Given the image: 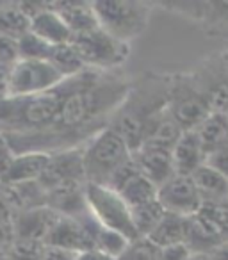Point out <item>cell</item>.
<instances>
[{
  "instance_id": "obj_1",
  "label": "cell",
  "mask_w": 228,
  "mask_h": 260,
  "mask_svg": "<svg viewBox=\"0 0 228 260\" xmlns=\"http://www.w3.org/2000/svg\"><path fill=\"white\" fill-rule=\"evenodd\" d=\"M171 75L145 73L132 80L127 96L114 111L109 126L125 139L132 152L143 145L152 123L168 109Z\"/></svg>"
},
{
  "instance_id": "obj_2",
  "label": "cell",
  "mask_w": 228,
  "mask_h": 260,
  "mask_svg": "<svg viewBox=\"0 0 228 260\" xmlns=\"http://www.w3.org/2000/svg\"><path fill=\"white\" fill-rule=\"evenodd\" d=\"M132 157V150L112 126H104L82 146L86 184L109 185L112 175Z\"/></svg>"
},
{
  "instance_id": "obj_3",
  "label": "cell",
  "mask_w": 228,
  "mask_h": 260,
  "mask_svg": "<svg viewBox=\"0 0 228 260\" xmlns=\"http://www.w3.org/2000/svg\"><path fill=\"white\" fill-rule=\"evenodd\" d=\"M93 9L100 29L127 45L146 32L152 16V4L138 0H96Z\"/></svg>"
},
{
  "instance_id": "obj_4",
  "label": "cell",
  "mask_w": 228,
  "mask_h": 260,
  "mask_svg": "<svg viewBox=\"0 0 228 260\" xmlns=\"http://www.w3.org/2000/svg\"><path fill=\"white\" fill-rule=\"evenodd\" d=\"M70 43L84 66L93 72H118V68H121L131 57V45L109 36L100 27L72 36Z\"/></svg>"
},
{
  "instance_id": "obj_5",
  "label": "cell",
  "mask_w": 228,
  "mask_h": 260,
  "mask_svg": "<svg viewBox=\"0 0 228 260\" xmlns=\"http://www.w3.org/2000/svg\"><path fill=\"white\" fill-rule=\"evenodd\" d=\"M168 111L184 132L196 130L210 114L209 104L191 72L171 75Z\"/></svg>"
},
{
  "instance_id": "obj_6",
  "label": "cell",
  "mask_w": 228,
  "mask_h": 260,
  "mask_svg": "<svg viewBox=\"0 0 228 260\" xmlns=\"http://www.w3.org/2000/svg\"><path fill=\"white\" fill-rule=\"evenodd\" d=\"M86 202L87 210L100 226L118 232L128 241L139 239L132 224L131 209L123 202L120 192L107 185L86 184Z\"/></svg>"
},
{
  "instance_id": "obj_7",
  "label": "cell",
  "mask_w": 228,
  "mask_h": 260,
  "mask_svg": "<svg viewBox=\"0 0 228 260\" xmlns=\"http://www.w3.org/2000/svg\"><path fill=\"white\" fill-rule=\"evenodd\" d=\"M62 75L50 64L41 59H18L9 70L8 96L20 98L40 94L50 91L62 82Z\"/></svg>"
},
{
  "instance_id": "obj_8",
  "label": "cell",
  "mask_w": 228,
  "mask_h": 260,
  "mask_svg": "<svg viewBox=\"0 0 228 260\" xmlns=\"http://www.w3.org/2000/svg\"><path fill=\"white\" fill-rule=\"evenodd\" d=\"M191 73L210 112L228 116V66L223 52L205 57Z\"/></svg>"
},
{
  "instance_id": "obj_9",
  "label": "cell",
  "mask_w": 228,
  "mask_h": 260,
  "mask_svg": "<svg viewBox=\"0 0 228 260\" xmlns=\"http://www.w3.org/2000/svg\"><path fill=\"white\" fill-rule=\"evenodd\" d=\"M157 200L166 212L182 217L194 216L203 205L192 177L187 175H173L170 180L164 182L159 187Z\"/></svg>"
},
{
  "instance_id": "obj_10",
  "label": "cell",
  "mask_w": 228,
  "mask_h": 260,
  "mask_svg": "<svg viewBox=\"0 0 228 260\" xmlns=\"http://www.w3.org/2000/svg\"><path fill=\"white\" fill-rule=\"evenodd\" d=\"M166 9L198 23L210 36L228 34V0L216 2H164Z\"/></svg>"
},
{
  "instance_id": "obj_11",
  "label": "cell",
  "mask_w": 228,
  "mask_h": 260,
  "mask_svg": "<svg viewBox=\"0 0 228 260\" xmlns=\"http://www.w3.org/2000/svg\"><path fill=\"white\" fill-rule=\"evenodd\" d=\"M23 8L30 16V30L36 38L50 47L66 45L72 41V30L50 6V2H23Z\"/></svg>"
},
{
  "instance_id": "obj_12",
  "label": "cell",
  "mask_w": 228,
  "mask_h": 260,
  "mask_svg": "<svg viewBox=\"0 0 228 260\" xmlns=\"http://www.w3.org/2000/svg\"><path fill=\"white\" fill-rule=\"evenodd\" d=\"M40 184L43 185L45 191H52L55 187L70 184H86L82 148L52 153L40 178Z\"/></svg>"
},
{
  "instance_id": "obj_13",
  "label": "cell",
  "mask_w": 228,
  "mask_h": 260,
  "mask_svg": "<svg viewBox=\"0 0 228 260\" xmlns=\"http://www.w3.org/2000/svg\"><path fill=\"white\" fill-rule=\"evenodd\" d=\"M57 219L59 216L55 212H52L47 205L16 212L15 219H13L15 237L45 242Z\"/></svg>"
},
{
  "instance_id": "obj_14",
  "label": "cell",
  "mask_w": 228,
  "mask_h": 260,
  "mask_svg": "<svg viewBox=\"0 0 228 260\" xmlns=\"http://www.w3.org/2000/svg\"><path fill=\"white\" fill-rule=\"evenodd\" d=\"M224 239L214 221L207 217L202 210L194 214V216L187 217V226H185V241L184 244L189 248L191 253H198V255H207L214 248L223 244Z\"/></svg>"
},
{
  "instance_id": "obj_15",
  "label": "cell",
  "mask_w": 228,
  "mask_h": 260,
  "mask_svg": "<svg viewBox=\"0 0 228 260\" xmlns=\"http://www.w3.org/2000/svg\"><path fill=\"white\" fill-rule=\"evenodd\" d=\"M132 157H134V162L138 166L139 173L145 175L157 187H160L164 182H168L175 175L170 150L141 146L136 152H132Z\"/></svg>"
},
{
  "instance_id": "obj_16",
  "label": "cell",
  "mask_w": 228,
  "mask_h": 260,
  "mask_svg": "<svg viewBox=\"0 0 228 260\" xmlns=\"http://www.w3.org/2000/svg\"><path fill=\"white\" fill-rule=\"evenodd\" d=\"M205 152L196 134V130H185L171 148V160H173L175 175H187L191 177L200 166L205 164Z\"/></svg>"
},
{
  "instance_id": "obj_17",
  "label": "cell",
  "mask_w": 228,
  "mask_h": 260,
  "mask_svg": "<svg viewBox=\"0 0 228 260\" xmlns=\"http://www.w3.org/2000/svg\"><path fill=\"white\" fill-rule=\"evenodd\" d=\"M50 155L41 152H27V153H16L13 157V162L6 173L4 180L0 184L16 185L25 184V182H38L47 168Z\"/></svg>"
},
{
  "instance_id": "obj_18",
  "label": "cell",
  "mask_w": 228,
  "mask_h": 260,
  "mask_svg": "<svg viewBox=\"0 0 228 260\" xmlns=\"http://www.w3.org/2000/svg\"><path fill=\"white\" fill-rule=\"evenodd\" d=\"M50 6L59 13L72 36L89 32L98 29V18L93 9V2H50Z\"/></svg>"
},
{
  "instance_id": "obj_19",
  "label": "cell",
  "mask_w": 228,
  "mask_h": 260,
  "mask_svg": "<svg viewBox=\"0 0 228 260\" xmlns=\"http://www.w3.org/2000/svg\"><path fill=\"white\" fill-rule=\"evenodd\" d=\"M191 177L203 203H219L228 200V178L212 166L203 164Z\"/></svg>"
},
{
  "instance_id": "obj_20",
  "label": "cell",
  "mask_w": 228,
  "mask_h": 260,
  "mask_svg": "<svg viewBox=\"0 0 228 260\" xmlns=\"http://www.w3.org/2000/svg\"><path fill=\"white\" fill-rule=\"evenodd\" d=\"M205 157L228 145V116L210 112L207 119L196 128ZM207 160V159H205Z\"/></svg>"
},
{
  "instance_id": "obj_21",
  "label": "cell",
  "mask_w": 228,
  "mask_h": 260,
  "mask_svg": "<svg viewBox=\"0 0 228 260\" xmlns=\"http://www.w3.org/2000/svg\"><path fill=\"white\" fill-rule=\"evenodd\" d=\"M30 30V16L23 2H0V34L18 41Z\"/></svg>"
},
{
  "instance_id": "obj_22",
  "label": "cell",
  "mask_w": 228,
  "mask_h": 260,
  "mask_svg": "<svg viewBox=\"0 0 228 260\" xmlns=\"http://www.w3.org/2000/svg\"><path fill=\"white\" fill-rule=\"evenodd\" d=\"M185 226H187V217L177 216V214L166 212V216L160 219V223L153 228L148 235L150 242L157 248H168V246L184 244L185 241Z\"/></svg>"
},
{
  "instance_id": "obj_23",
  "label": "cell",
  "mask_w": 228,
  "mask_h": 260,
  "mask_svg": "<svg viewBox=\"0 0 228 260\" xmlns=\"http://www.w3.org/2000/svg\"><path fill=\"white\" fill-rule=\"evenodd\" d=\"M120 196L123 198V202L128 205V209H136V207L146 205V203H152L157 200V187L153 182H150L145 175L138 173L120 189Z\"/></svg>"
},
{
  "instance_id": "obj_24",
  "label": "cell",
  "mask_w": 228,
  "mask_h": 260,
  "mask_svg": "<svg viewBox=\"0 0 228 260\" xmlns=\"http://www.w3.org/2000/svg\"><path fill=\"white\" fill-rule=\"evenodd\" d=\"M48 62L61 73L62 79H72V77L80 75V73H84L87 70L84 66V62L80 61L75 48L72 47V43L52 47L50 55H48Z\"/></svg>"
},
{
  "instance_id": "obj_25",
  "label": "cell",
  "mask_w": 228,
  "mask_h": 260,
  "mask_svg": "<svg viewBox=\"0 0 228 260\" xmlns=\"http://www.w3.org/2000/svg\"><path fill=\"white\" fill-rule=\"evenodd\" d=\"M131 216H132V224H134V230H136V234H138V237H148L153 232V228L160 223V219L166 216V210L162 209L159 200H155V202H152V203H146V205L131 209Z\"/></svg>"
},
{
  "instance_id": "obj_26",
  "label": "cell",
  "mask_w": 228,
  "mask_h": 260,
  "mask_svg": "<svg viewBox=\"0 0 228 260\" xmlns=\"http://www.w3.org/2000/svg\"><path fill=\"white\" fill-rule=\"evenodd\" d=\"M131 242L132 241H128V239L123 237L121 234L112 232L104 226L98 228L96 235H94V249H98L100 253H104V255L111 256V258H114V260L128 248Z\"/></svg>"
},
{
  "instance_id": "obj_27",
  "label": "cell",
  "mask_w": 228,
  "mask_h": 260,
  "mask_svg": "<svg viewBox=\"0 0 228 260\" xmlns=\"http://www.w3.org/2000/svg\"><path fill=\"white\" fill-rule=\"evenodd\" d=\"M52 47L36 38L32 32H27L18 40V59H41L48 61Z\"/></svg>"
},
{
  "instance_id": "obj_28",
  "label": "cell",
  "mask_w": 228,
  "mask_h": 260,
  "mask_svg": "<svg viewBox=\"0 0 228 260\" xmlns=\"http://www.w3.org/2000/svg\"><path fill=\"white\" fill-rule=\"evenodd\" d=\"M43 251L45 242L15 237L8 251V256L13 260H43Z\"/></svg>"
},
{
  "instance_id": "obj_29",
  "label": "cell",
  "mask_w": 228,
  "mask_h": 260,
  "mask_svg": "<svg viewBox=\"0 0 228 260\" xmlns=\"http://www.w3.org/2000/svg\"><path fill=\"white\" fill-rule=\"evenodd\" d=\"M159 248L153 246L148 239L139 237L128 244V248L116 260H157Z\"/></svg>"
},
{
  "instance_id": "obj_30",
  "label": "cell",
  "mask_w": 228,
  "mask_h": 260,
  "mask_svg": "<svg viewBox=\"0 0 228 260\" xmlns=\"http://www.w3.org/2000/svg\"><path fill=\"white\" fill-rule=\"evenodd\" d=\"M200 210L214 221L217 230L223 235L224 242H228V200L219 203H203Z\"/></svg>"
},
{
  "instance_id": "obj_31",
  "label": "cell",
  "mask_w": 228,
  "mask_h": 260,
  "mask_svg": "<svg viewBox=\"0 0 228 260\" xmlns=\"http://www.w3.org/2000/svg\"><path fill=\"white\" fill-rule=\"evenodd\" d=\"M18 61V41L0 34V66H13Z\"/></svg>"
},
{
  "instance_id": "obj_32",
  "label": "cell",
  "mask_w": 228,
  "mask_h": 260,
  "mask_svg": "<svg viewBox=\"0 0 228 260\" xmlns=\"http://www.w3.org/2000/svg\"><path fill=\"white\" fill-rule=\"evenodd\" d=\"M191 256V251L185 244H175L168 248H159L157 260H187Z\"/></svg>"
},
{
  "instance_id": "obj_33",
  "label": "cell",
  "mask_w": 228,
  "mask_h": 260,
  "mask_svg": "<svg viewBox=\"0 0 228 260\" xmlns=\"http://www.w3.org/2000/svg\"><path fill=\"white\" fill-rule=\"evenodd\" d=\"M205 164L212 166L214 170H217L219 173H223L224 177L228 178V145L223 146L221 150H217V152L210 153V155L207 157Z\"/></svg>"
},
{
  "instance_id": "obj_34",
  "label": "cell",
  "mask_w": 228,
  "mask_h": 260,
  "mask_svg": "<svg viewBox=\"0 0 228 260\" xmlns=\"http://www.w3.org/2000/svg\"><path fill=\"white\" fill-rule=\"evenodd\" d=\"M77 253L68 251V249L55 248V246H47L45 244L43 251V260H75Z\"/></svg>"
},
{
  "instance_id": "obj_35",
  "label": "cell",
  "mask_w": 228,
  "mask_h": 260,
  "mask_svg": "<svg viewBox=\"0 0 228 260\" xmlns=\"http://www.w3.org/2000/svg\"><path fill=\"white\" fill-rule=\"evenodd\" d=\"M13 241H15L13 224H0V256L8 255Z\"/></svg>"
},
{
  "instance_id": "obj_36",
  "label": "cell",
  "mask_w": 228,
  "mask_h": 260,
  "mask_svg": "<svg viewBox=\"0 0 228 260\" xmlns=\"http://www.w3.org/2000/svg\"><path fill=\"white\" fill-rule=\"evenodd\" d=\"M13 219H15V212L0 192V224H13Z\"/></svg>"
},
{
  "instance_id": "obj_37",
  "label": "cell",
  "mask_w": 228,
  "mask_h": 260,
  "mask_svg": "<svg viewBox=\"0 0 228 260\" xmlns=\"http://www.w3.org/2000/svg\"><path fill=\"white\" fill-rule=\"evenodd\" d=\"M75 260H114V258L104 255V253H100L98 249H87V251L77 253V258Z\"/></svg>"
},
{
  "instance_id": "obj_38",
  "label": "cell",
  "mask_w": 228,
  "mask_h": 260,
  "mask_svg": "<svg viewBox=\"0 0 228 260\" xmlns=\"http://www.w3.org/2000/svg\"><path fill=\"white\" fill-rule=\"evenodd\" d=\"M209 260H228V242H223L217 248H214L210 253H207Z\"/></svg>"
},
{
  "instance_id": "obj_39",
  "label": "cell",
  "mask_w": 228,
  "mask_h": 260,
  "mask_svg": "<svg viewBox=\"0 0 228 260\" xmlns=\"http://www.w3.org/2000/svg\"><path fill=\"white\" fill-rule=\"evenodd\" d=\"M187 260H209V258H207V255H198V253H191V256H189Z\"/></svg>"
},
{
  "instance_id": "obj_40",
  "label": "cell",
  "mask_w": 228,
  "mask_h": 260,
  "mask_svg": "<svg viewBox=\"0 0 228 260\" xmlns=\"http://www.w3.org/2000/svg\"><path fill=\"white\" fill-rule=\"evenodd\" d=\"M223 55H224V59H226V66H228V50H223Z\"/></svg>"
},
{
  "instance_id": "obj_41",
  "label": "cell",
  "mask_w": 228,
  "mask_h": 260,
  "mask_svg": "<svg viewBox=\"0 0 228 260\" xmlns=\"http://www.w3.org/2000/svg\"><path fill=\"white\" fill-rule=\"evenodd\" d=\"M0 260H13V258H9L8 255H4V256H0Z\"/></svg>"
},
{
  "instance_id": "obj_42",
  "label": "cell",
  "mask_w": 228,
  "mask_h": 260,
  "mask_svg": "<svg viewBox=\"0 0 228 260\" xmlns=\"http://www.w3.org/2000/svg\"><path fill=\"white\" fill-rule=\"evenodd\" d=\"M226 50H228V48H226Z\"/></svg>"
}]
</instances>
